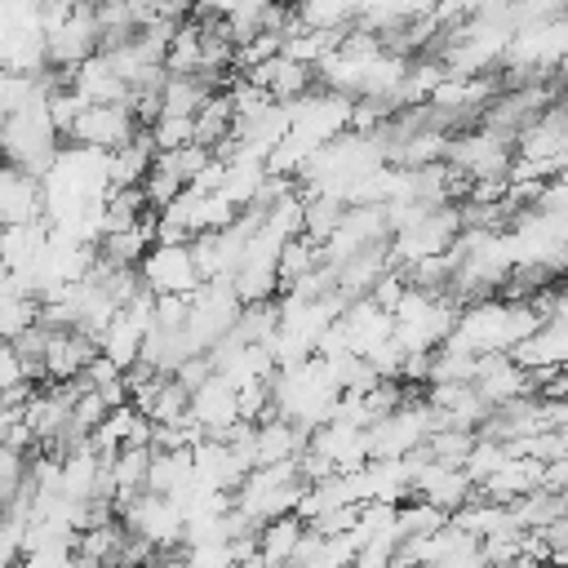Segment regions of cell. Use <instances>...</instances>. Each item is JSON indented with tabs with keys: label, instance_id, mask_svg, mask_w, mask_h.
I'll use <instances>...</instances> for the list:
<instances>
[{
	"label": "cell",
	"instance_id": "1",
	"mask_svg": "<svg viewBox=\"0 0 568 568\" xmlns=\"http://www.w3.org/2000/svg\"><path fill=\"white\" fill-rule=\"evenodd\" d=\"M537 324V315L528 311V302H501V297H484L457 311L448 342L470 351V355H510Z\"/></svg>",
	"mask_w": 568,
	"mask_h": 568
},
{
	"label": "cell",
	"instance_id": "2",
	"mask_svg": "<svg viewBox=\"0 0 568 568\" xmlns=\"http://www.w3.org/2000/svg\"><path fill=\"white\" fill-rule=\"evenodd\" d=\"M453 320H457V306L444 293H426L408 284L390 311V342L404 355H430L453 333Z\"/></svg>",
	"mask_w": 568,
	"mask_h": 568
},
{
	"label": "cell",
	"instance_id": "3",
	"mask_svg": "<svg viewBox=\"0 0 568 568\" xmlns=\"http://www.w3.org/2000/svg\"><path fill=\"white\" fill-rule=\"evenodd\" d=\"M564 44H568V22L550 18V22H528L515 27V36L501 49V84H528V80H546L564 67Z\"/></svg>",
	"mask_w": 568,
	"mask_h": 568
},
{
	"label": "cell",
	"instance_id": "4",
	"mask_svg": "<svg viewBox=\"0 0 568 568\" xmlns=\"http://www.w3.org/2000/svg\"><path fill=\"white\" fill-rule=\"evenodd\" d=\"M58 129L44 106H22L0 115V164H13L31 178H40L58 155Z\"/></svg>",
	"mask_w": 568,
	"mask_h": 568
},
{
	"label": "cell",
	"instance_id": "5",
	"mask_svg": "<svg viewBox=\"0 0 568 568\" xmlns=\"http://www.w3.org/2000/svg\"><path fill=\"white\" fill-rule=\"evenodd\" d=\"M457 231H462L457 204L426 209V213H417L413 222H404L399 231H390V235H386V266L404 275L413 262L435 257V253H448V248H453V240H457Z\"/></svg>",
	"mask_w": 568,
	"mask_h": 568
},
{
	"label": "cell",
	"instance_id": "6",
	"mask_svg": "<svg viewBox=\"0 0 568 568\" xmlns=\"http://www.w3.org/2000/svg\"><path fill=\"white\" fill-rule=\"evenodd\" d=\"M235 315H240V297L231 293L226 280H204L191 297H186V342L195 355H204L213 342H222L231 328H235Z\"/></svg>",
	"mask_w": 568,
	"mask_h": 568
},
{
	"label": "cell",
	"instance_id": "7",
	"mask_svg": "<svg viewBox=\"0 0 568 568\" xmlns=\"http://www.w3.org/2000/svg\"><path fill=\"white\" fill-rule=\"evenodd\" d=\"M430 435V408L422 395H408L404 404H395L386 417H377L364 430L368 444V462H390V457H408L413 448H422V439Z\"/></svg>",
	"mask_w": 568,
	"mask_h": 568
},
{
	"label": "cell",
	"instance_id": "8",
	"mask_svg": "<svg viewBox=\"0 0 568 568\" xmlns=\"http://www.w3.org/2000/svg\"><path fill=\"white\" fill-rule=\"evenodd\" d=\"M510 160H515V142L510 138H497L488 129L453 133L448 146H444V164L453 173H462L466 182H497V178H506Z\"/></svg>",
	"mask_w": 568,
	"mask_h": 568
},
{
	"label": "cell",
	"instance_id": "9",
	"mask_svg": "<svg viewBox=\"0 0 568 568\" xmlns=\"http://www.w3.org/2000/svg\"><path fill=\"white\" fill-rule=\"evenodd\" d=\"M138 284H142L151 297H169V293L191 297L204 280H200V271H195L186 244H151V248L142 253V262H138Z\"/></svg>",
	"mask_w": 568,
	"mask_h": 568
},
{
	"label": "cell",
	"instance_id": "10",
	"mask_svg": "<svg viewBox=\"0 0 568 568\" xmlns=\"http://www.w3.org/2000/svg\"><path fill=\"white\" fill-rule=\"evenodd\" d=\"M115 519L124 524V532L142 537L151 550H173L182 546V510L169 501V497H155V493H138L133 501H124L115 510Z\"/></svg>",
	"mask_w": 568,
	"mask_h": 568
},
{
	"label": "cell",
	"instance_id": "11",
	"mask_svg": "<svg viewBox=\"0 0 568 568\" xmlns=\"http://www.w3.org/2000/svg\"><path fill=\"white\" fill-rule=\"evenodd\" d=\"M142 124L133 120L129 102H102V106H84L75 115V124L67 129V138L75 146H89V151H115L124 146Z\"/></svg>",
	"mask_w": 568,
	"mask_h": 568
},
{
	"label": "cell",
	"instance_id": "12",
	"mask_svg": "<svg viewBox=\"0 0 568 568\" xmlns=\"http://www.w3.org/2000/svg\"><path fill=\"white\" fill-rule=\"evenodd\" d=\"M93 53H98L93 9L75 4V9H71V18H67L58 31H49V36H44V67H53V71H71V67H80V62H84V58H93Z\"/></svg>",
	"mask_w": 568,
	"mask_h": 568
},
{
	"label": "cell",
	"instance_id": "13",
	"mask_svg": "<svg viewBox=\"0 0 568 568\" xmlns=\"http://www.w3.org/2000/svg\"><path fill=\"white\" fill-rule=\"evenodd\" d=\"M186 417H191L209 439H222V435L240 422V413H235V386L213 373L204 386H195V390L186 395Z\"/></svg>",
	"mask_w": 568,
	"mask_h": 568
},
{
	"label": "cell",
	"instance_id": "14",
	"mask_svg": "<svg viewBox=\"0 0 568 568\" xmlns=\"http://www.w3.org/2000/svg\"><path fill=\"white\" fill-rule=\"evenodd\" d=\"M470 390H475L488 408L510 404V399H519V395H532V390H528V373H524L510 355H479V359H475V373H470Z\"/></svg>",
	"mask_w": 568,
	"mask_h": 568
},
{
	"label": "cell",
	"instance_id": "15",
	"mask_svg": "<svg viewBox=\"0 0 568 568\" xmlns=\"http://www.w3.org/2000/svg\"><path fill=\"white\" fill-rule=\"evenodd\" d=\"M93 355H98V342H93V337H84V333H75V328H67V333H49L44 355H40V373H44L49 386H58V382L80 377V373L89 368Z\"/></svg>",
	"mask_w": 568,
	"mask_h": 568
},
{
	"label": "cell",
	"instance_id": "16",
	"mask_svg": "<svg viewBox=\"0 0 568 568\" xmlns=\"http://www.w3.org/2000/svg\"><path fill=\"white\" fill-rule=\"evenodd\" d=\"M302 448H306V435L297 426H288L284 417H262L253 422V435H248V470L293 462Z\"/></svg>",
	"mask_w": 568,
	"mask_h": 568
},
{
	"label": "cell",
	"instance_id": "17",
	"mask_svg": "<svg viewBox=\"0 0 568 568\" xmlns=\"http://www.w3.org/2000/svg\"><path fill=\"white\" fill-rule=\"evenodd\" d=\"M191 475H195L200 484H209L213 493H235L248 470L240 466V457L231 453L226 439H209V435H204V439L191 448Z\"/></svg>",
	"mask_w": 568,
	"mask_h": 568
},
{
	"label": "cell",
	"instance_id": "18",
	"mask_svg": "<svg viewBox=\"0 0 568 568\" xmlns=\"http://www.w3.org/2000/svg\"><path fill=\"white\" fill-rule=\"evenodd\" d=\"M244 80L257 84V89H266L271 102H293V98H302V93L315 84V75H311L302 62H288L284 53H275V58L257 62L253 71H244Z\"/></svg>",
	"mask_w": 568,
	"mask_h": 568
},
{
	"label": "cell",
	"instance_id": "19",
	"mask_svg": "<svg viewBox=\"0 0 568 568\" xmlns=\"http://www.w3.org/2000/svg\"><path fill=\"white\" fill-rule=\"evenodd\" d=\"M40 217V178L0 164V226H22Z\"/></svg>",
	"mask_w": 568,
	"mask_h": 568
},
{
	"label": "cell",
	"instance_id": "20",
	"mask_svg": "<svg viewBox=\"0 0 568 568\" xmlns=\"http://www.w3.org/2000/svg\"><path fill=\"white\" fill-rule=\"evenodd\" d=\"M510 359L519 368H564V359H568V324H541V328H532L510 351Z\"/></svg>",
	"mask_w": 568,
	"mask_h": 568
},
{
	"label": "cell",
	"instance_id": "21",
	"mask_svg": "<svg viewBox=\"0 0 568 568\" xmlns=\"http://www.w3.org/2000/svg\"><path fill=\"white\" fill-rule=\"evenodd\" d=\"M151 160H155V146H151L146 129H138L124 146L106 151V186H111V191H120V186H138V182L146 178Z\"/></svg>",
	"mask_w": 568,
	"mask_h": 568
},
{
	"label": "cell",
	"instance_id": "22",
	"mask_svg": "<svg viewBox=\"0 0 568 568\" xmlns=\"http://www.w3.org/2000/svg\"><path fill=\"white\" fill-rule=\"evenodd\" d=\"M302 532H306V524H302L297 515H280V519L253 528V550H257V559H262L266 568H284V564L293 559Z\"/></svg>",
	"mask_w": 568,
	"mask_h": 568
},
{
	"label": "cell",
	"instance_id": "23",
	"mask_svg": "<svg viewBox=\"0 0 568 568\" xmlns=\"http://www.w3.org/2000/svg\"><path fill=\"white\" fill-rule=\"evenodd\" d=\"M191 479V448H151L146 462V493L155 497H173L182 484Z\"/></svg>",
	"mask_w": 568,
	"mask_h": 568
},
{
	"label": "cell",
	"instance_id": "24",
	"mask_svg": "<svg viewBox=\"0 0 568 568\" xmlns=\"http://www.w3.org/2000/svg\"><path fill=\"white\" fill-rule=\"evenodd\" d=\"M320 262H324V257H320V244H311L306 235L284 240L280 253H275V293H288V288H293L302 275H311Z\"/></svg>",
	"mask_w": 568,
	"mask_h": 568
},
{
	"label": "cell",
	"instance_id": "25",
	"mask_svg": "<svg viewBox=\"0 0 568 568\" xmlns=\"http://www.w3.org/2000/svg\"><path fill=\"white\" fill-rule=\"evenodd\" d=\"M209 93H217V89L204 75H164V84H160V115H195Z\"/></svg>",
	"mask_w": 568,
	"mask_h": 568
},
{
	"label": "cell",
	"instance_id": "26",
	"mask_svg": "<svg viewBox=\"0 0 568 568\" xmlns=\"http://www.w3.org/2000/svg\"><path fill=\"white\" fill-rule=\"evenodd\" d=\"M231 124H235L231 102H226V93L217 89V93H209L204 106L191 115V138H195V146H209V151H213L222 138H231Z\"/></svg>",
	"mask_w": 568,
	"mask_h": 568
},
{
	"label": "cell",
	"instance_id": "27",
	"mask_svg": "<svg viewBox=\"0 0 568 568\" xmlns=\"http://www.w3.org/2000/svg\"><path fill=\"white\" fill-rule=\"evenodd\" d=\"M564 497L568 493H546V488H532L528 497H519V501H510V510H515V524L524 528V532H532V528H546V524H555V519H564Z\"/></svg>",
	"mask_w": 568,
	"mask_h": 568
},
{
	"label": "cell",
	"instance_id": "28",
	"mask_svg": "<svg viewBox=\"0 0 568 568\" xmlns=\"http://www.w3.org/2000/svg\"><path fill=\"white\" fill-rule=\"evenodd\" d=\"M146 213V200H142V186H120V191H106L102 200V231H129L138 226Z\"/></svg>",
	"mask_w": 568,
	"mask_h": 568
},
{
	"label": "cell",
	"instance_id": "29",
	"mask_svg": "<svg viewBox=\"0 0 568 568\" xmlns=\"http://www.w3.org/2000/svg\"><path fill=\"white\" fill-rule=\"evenodd\" d=\"M342 213H346V204L333 200V195H311V200H302V235H306L311 244H324V240L337 231Z\"/></svg>",
	"mask_w": 568,
	"mask_h": 568
},
{
	"label": "cell",
	"instance_id": "30",
	"mask_svg": "<svg viewBox=\"0 0 568 568\" xmlns=\"http://www.w3.org/2000/svg\"><path fill=\"white\" fill-rule=\"evenodd\" d=\"M444 524H448V515L435 510V506H426V501H417V497H408V501L395 506V532H399V541L426 537V532H435V528H444Z\"/></svg>",
	"mask_w": 568,
	"mask_h": 568
},
{
	"label": "cell",
	"instance_id": "31",
	"mask_svg": "<svg viewBox=\"0 0 568 568\" xmlns=\"http://www.w3.org/2000/svg\"><path fill=\"white\" fill-rule=\"evenodd\" d=\"M470 444H475V430H430V435L422 439V453H426L430 462L462 466V457L470 453Z\"/></svg>",
	"mask_w": 568,
	"mask_h": 568
},
{
	"label": "cell",
	"instance_id": "32",
	"mask_svg": "<svg viewBox=\"0 0 568 568\" xmlns=\"http://www.w3.org/2000/svg\"><path fill=\"white\" fill-rule=\"evenodd\" d=\"M146 138H151L155 155H164V151H178V146L195 142V138H191V115H155V120L146 124Z\"/></svg>",
	"mask_w": 568,
	"mask_h": 568
},
{
	"label": "cell",
	"instance_id": "33",
	"mask_svg": "<svg viewBox=\"0 0 568 568\" xmlns=\"http://www.w3.org/2000/svg\"><path fill=\"white\" fill-rule=\"evenodd\" d=\"M235 546L231 541H204V546H182L178 568H235Z\"/></svg>",
	"mask_w": 568,
	"mask_h": 568
},
{
	"label": "cell",
	"instance_id": "34",
	"mask_svg": "<svg viewBox=\"0 0 568 568\" xmlns=\"http://www.w3.org/2000/svg\"><path fill=\"white\" fill-rule=\"evenodd\" d=\"M564 18V0H510V22L528 27V22H550Z\"/></svg>",
	"mask_w": 568,
	"mask_h": 568
},
{
	"label": "cell",
	"instance_id": "35",
	"mask_svg": "<svg viewBox=\"0 0 568 568\" xmlns=\"http://www.w3.org/2000/svg\"><path fill=\"white\" fill-rule=\"evenodd\" d=\"M182 324H186V297H178V293L155 297V324H151V328H169V333H178Z\"/></svg>",
	"mask_w": 568,
	"mask_h": 568
},
{
	"label": "cell",
	"instance_id": "36",
	"mask_svg": "<svg viewBox=\"0 0 568 568\" xmlns=\"http://www.w3.org/2000/svg\"><path fill=\"white\" fill-rule=\"evenodd\" d=\"M138 568H178V555H169V550H155L146 564H138Z\"/></svg>",
	"mask_w": 568,
	"mask_h": 568
},
{
	"label": "cell",
	"instance_id": "37",
	"mask_svg": "<svg viewBox=\"0 0 568 568\" xmlns=\"http://www.w3.org/2000/svg\"><path fill=\"white\" fill-rule=\"evenodd\" d=\"M18 413H22V408H9V404L0 399V444H4V430H9V422H13Z\"/></svg>",
	"mask_w": 568,
	"mask_h": 568
}]
</instances>
